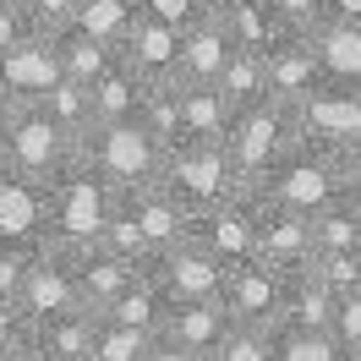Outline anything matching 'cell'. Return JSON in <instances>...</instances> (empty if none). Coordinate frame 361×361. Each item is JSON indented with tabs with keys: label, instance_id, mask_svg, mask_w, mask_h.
<instances>
[{
	"label": "cell",
	"instance_id": "cb8c5ba5",
	"mask_svg": "<svg viewBox=\"0 0 361 361\" xmlns=\"http://www.w3.org/2000/svg\"><path fill=\"white\" fill-rule=\"evenodd\" d=\"M176 104H180V142H225L230 132V104L225 93L214 88H186V82H176Z\"/></svg>",
	"mask_w": 361,
	"mask_h": 361
},
{
	"label": "cell",
	"instance_id": "8992f818",
	"mask_svg": "<svg viewBox=\"0 0 361 361\" xmlns=\"http://www.w3.org/2000/svg\"><path fill=\"white\" fill-rule=\"evenodd\" d=\"M186 235L203 252H214L225 269L252 263V257H257V186H241V192H230L225 203L192 214Z\"/></svg>",
	"mask_w": 361,
	"mask_h": 361
},
{
	"label": "cell",
	"instance_id": "d6a6232c",
	"mask_svg": "<svg viewBox=\"0 0 361 361\" xmlns=\"http://www.w3.org/2000/svg\"><path fill=\"white\" fill-rule=\"evenodd\" d=\"M137 17V0H77V27H88L93 39L121 49V33L132 27Z\"/></svg>",
	"mask_w": 361,
	"mask_h": 361
},
{
	"label": "cell",
	"instance_id": "1f68e13d",
	"mask_svg": "<svg viewBox=\"0 0 361 361\" xmlns=\"http://www.w3.org/2000/svg\"><path fill=\"white\" fill-rule=\"evenodd\" d=\"M137 126H142V132L159 142V154L180 148V104H176V82H159V88H148L142 110H137Z\"/></svg>",
	"mask_w": 361,
	"mask_h": 361
},
{
	"label": "cell",
	"instance_id": "f546056e",
	"mask_svg": "<svg viewBox=\"0 0 361 361\" xmlns=\"http://www.w3.org/2000/svg\"><path fill=\"white\" fill-rule=\"evenodd\" d=\"M33 345L39 350H55V356H71V361H88V345H93V317L88 312H61V317H44L33 323Z\"/></svg>",
	"mask_w": 361,
	"mask_h": 361
},
{
	"label": "cell",
	"instance_id": "4316f807",
	"mask_svg": "<svg viewBox=\"0 0 361 361\" xmlns=\"http://www.w3.org/2000/svg\"><path fill=\"white\" fill-rule=\"evenodd\" d=\"M0 235H44V186L39 180H0Z\"/></svg>",
	"mask_w": 361,
	"mask_h": 361
},
{
	"label": "cell",
	"instance_id": "7dc6e473",
	"mask_svg": "<svg viewBox=\"0 0 361 361\" xmlns=\"http://www.w3.org/2000/svg\"><path fill=\"white\" fill-rule=\"evenodd\" d=\"M323 23H361V0H323Z\"/></svg>",
	"mask_w": 361,
	"mask_h": 361
},
{
	"label": "cell",
	"instance_id": "ffe728a7",
	"mask_svg": "<svg viewBox=\"0 0 361 361\" xmlns=\"http://www.w3.org/2000/svg\"><path fill=\"white\" fill-rule=\"evenodd\" d=\"M307 33H312L323 82H350V88H361V23H312Z\"/></svg>",
	"mask_w": 361,
	"mask_h": 361
},
{
	"label": "cell",
	"instance_id": "603a6c76",
	"mask_svg": "<svg viewBox=\"0 0 361 361\" xmlns=\"http://www.w3.org/2000/svg\"><path fill=\"white\" fill-rule=\"evenodd\" d=\"M164 312H170V295H164V285H159L154 274L142 269L99 317H110L121 329H137V334H159V329H164Z\"/></svg>",
	"mask_w": 361,
	"mask_h": 361
},
{
	"label": "cell",
	"instance_id": "7402d4cb",
	"mask_svg": "<svg viewBox=\"0 0 361 361\" xmlns=\"http://www.w3.org/2000/svg\"><path fill=\"white\" fill-rule=\"evenodd\" d=\"M334 301L339 295L317 279L312 269L285 274V295H279V323H295V329H329L334 323ZM274 323V329H279Z\"/></svg>",
	"mask_w": 361,
	"mask_h": 361
},
{
	"label": "cell",
	"instance_id": "60d3db41",
	"mask_svg": "<svg viewBox=\"0 0 361 361\" xmlns=\"http://www.w3.org/2000/svg\"><path fill=\"white\" fill-rule=\"evenodd\" d=\"M23 6L39 33H61V27L77 23V0H23Z\"/></svg>",
	"mask_w": 361,
	"mask_h": 361
},
{
	"label": "cell",
	"instance_id": "9a60e30c",
	"mask_svg": "<svg viewBox=\"0 0 361 361\" xmlns=\"http://www.w3.org/2000/svg\"><path fill=\"white\" fill-rule=\"evenodd\" d=\"M121 208L132 214L137 235H142V252H148V263H154L159 252H170L186 241V225H192V214L164 192V186H137V192H121Z\"/></svg>",
	"mask_w": 361,
	"mask_h": 361
},
{
	"label": "cell",
	"instance_id": "e0dca14e",
	"mask_svg": "<svg viewBox=\"0 0 361 361\" xmlns=\"http://www.w3.org/2000/svg\"><path fill=\"white\" fill-rule=\"evenodd\" d=\"M71 269H77V307H82L88 317H99L115 295L142 274L137 263H126V257H115V252H104V247L71 252Z\"/></svg>",
	"mask_w": 361,
	"mask_h": 361
},
{
	"label": "cell",
	"instance_id": "b9f144b4",
	"mask_svg": "<svg viewBox=\"0 0 361 361\" xmlns=\"http://www.w3.org/2000/svg\"><path fill=\"white\" fill-rule=\"evenodd\" d=\"M27 33H39L33 17H27V6H23V0H0V49L23 44Z\"/></svg>",
	"mask_w": 361,
	"mask_h": 361
},
{
	"label": "cell",
	"instance_id": "ac0fdd59",
	"mask_svg": "<svg viewBox=\"0 0 361 361\" xmlns=\"http://www.w3.org/2000/svg\"><path fill=\"white\" fill-rule=\"evenodd\" d=\"M225 61H230V39H225V27H219V11H208V17H197L192 27H180L176 82H186V88H208Z\"/></svg>",
	"mask_w": 361,
	"mask_h": 361
},
{
	"label": "cell",
	"instance_id": "816d5d0a",
	"mask_svg": "<svg viewBox=\"0 0 361 361\" xmlns=\"http://www.w3.org/2000/svg\"><path fill=\"white\" fill-rule=\"evenodd\" d=\"M345 203H350V214H356V230H361V186H350V192H345Z\"/></svg>",
	"mask_w": 361,
	"mask_h": 361
},
{
	"label": "cell",
	"instance_id": "681fc988",
	"mask_svg": "<svg viewBox=\"0 0 361 361\" xmlns=\"http://www.w3.org/2000/svg\"><path fill=\"white\" fill-rule=\"evenodd\" d=\"M27 361H71V356H55V350H39V345L27 339Z\"/></svg>",
	"mask_w": 361,
	"mask_h": 361
},
{
	"label": "cell",
	"instance_id": "2e32d148",
	"mask_svg": "<svg viewBox=\"0 0 361 361\" xmlns=\"http://www.w3.org/2000/svg\"><path fill=\"white\" fill-rule=\"evenodd\" d=\"M176 49H180V27H164L154 17L137 11L132 27L121 33V61L142 77V82H176Z\"/></svg>",
	"mask_w": 361,
	"mask_h": 361
},
{
	"label": "cell",
	"instance_id": "52a82bcc",
	"mask_svg": "<svg viewBox=\"0 0 361 361\" xmlns=\"http://www.w3.org/2000/svg\"><path fill=\"white\" fill-rule=\"evenodd\" d=\"M6 148H11L17 176L39 180V186H44L49 176H61L71 159H77V142H71L39 104H17V110H11V121H6Z\"/></svg>",
	"mask_w": 361,
	"mask_h": 361
},
{
	"label": "cell",
	"instance_id": "d590c367",
	"mask_svg": "<svg viewBox=\"0 0 361 361\" xmlns=\"http://www.w3.org/2000/svg\"><path fill=\"white\" fill-rule=\"evenodd\" d=\"M39 247H44V235H0V295L17 301L27 269H33V257H39Z\"/></svg>",
	"mask_w": 361,
	"mask_h": 361
},
{
	"label": "cell",
	"instance_id": "3957f363",
	"mask_svg": "<svg viewBox=\"0 0 361 361\" xmlns=\"http://www.w3.org/2000/svg\"><path fill=\"white\" fill-rule=\"evenodd\" d=\"M257 192L279 208H295V214H307L312 219L317 208H329L345 197V170H339V154L334 148H317V142H301L295 137V148L279 164H274L269 176L257 180Z\"/></svg>",
	"mask_w": 361,
	"mask_h": 361
},
{
	"label": "cell",
	"instance_id": "83f0119b",
	"mask_svg": "<svg viewBox=\"0 0 361 361\" xmlns=\"http://www.w3.org/2000/svg\"><path fill=\"white\" fill-rule=\"evenodd\" d=\"M214 88L225 93V104H230V110H241V104H257V99H269L263 55H252V49H230V61L219 66Z\"/></svg>",
	"mask_w": 361,
	"mask_h": 361
},
{
	"label": "cell",
	"instance_id": "f5cc1de1",
	"mask_svg": "<svg viewBox=\"0 0 361 361\" xmlns=\"http://www.w3.org/2000/svg\"><path fill=\"white\" fill-rule=\"evenodd\" d=\"M0 361H27V345H11V350H0Z\"/></svg>",
	"mask_w": 361,
	"mask_h": 361
},
{
	"label": "cell",
	"instance_id": "30bf717a",
	"mask_svg": "<svg viewBox=\"0 0 361 361\" xmlns=\"http://www.w3.org/2000/svg\"><path fill=\"white\" fill-rule=\"evenodd\" d=\"M263 77H269V99L279 104H301L312 88H323V66L307 27H285L269 49H263Z\"/></svg>",
	"mask_w": 361,
	"mask_h": 361
},
{
	"label": "cell",
	"instance_id": "8d00e7d4",
	"mask_svg": "<svg viewBox=\"0 0 361 361\" xmlns=\"http://www.w3.org/2000/svg\"><path fill=\"white\" fill-rule=\"evenodd\" d=\"M307 269L329 285L334 295L345 290H361V247H339V252H312V263Z\"/></svg>",
	"mask_w": 361,
	"mask_h": 361
},
{
	"label": "cell",
	"instance_id": "f907efd6",
	"mask_svg": "<svg viewBox=\"0 0 361 361\" xmlns=\"http://www.w3.org/2000/svg\"><path fill=\"white\" fill-rule=\"evenodd\" d=\"M11 110H17V104H11V93L0 88V137H6V121H11Z\"/></svg>",
	"mask_w": 361,
	"mask_h": 361
},
{
	"label": "cell",
	"instance_id": "db71d44e",
	"mask_svg": "<svg viewBox=\"0 0 361 361\" xmlns=\"http://www.w3.org/2000/svg\"><path fill=\"white\" fill-rule=\"evenodd\" d=\"M345 361H361V345H356V350H345Z\"/></svg>",
	"mask_w": 361,
	"mask_h": 361
},
{
	"label": "cell",
	"instance_id": "f6af8a7d",
	"mask_svg": "<svg viewBox=\"0 0 361 361\" xmlns=\"http://www.w3.org/2000/svg\"><path fill=\"white\" fill-rule=\"evenodd\" d=\"M142 361H203L197 350H186V345H176V339H164V334H154V345H148V356Z\"/></svg>",
	"mask_w": 361,
	"mask_h": 361
},
{
	"label": "cell",
	"instance_id": "c3c4849f",
	"mask_svg": "<svg viewBox=\"0 0 361 361\" xmlns=\"http://www.w3.org/2000/svg\"><path fill=\"white\" fill-rule=\"evenodd\" d=\"M17 176V164H11V148H6V137H0V180Z\"/></svg>",
	"mask_w": 361,
	"mask_h": 361
},
{
	"label": "cell",
	"instance_id": "d4e9b609",
	"mask_svg": "<svg viewBox=\"0 0 361 361\" xmlns=\"http://www.w3.org/2000/svg\"><path fill=\"white\" fill-rule=\"evenodd\" d=\"M49 44H55V61H61V77H71V82H82L88 88L99 71H110L115 61H121V49L104 44V39H93L88 27H61V33H49Z\"/></svg>",
	"mask_w": 361,
	"mask_h": 361
},
{
	"label": "cell",
	"instance_id": "44dd1931",
	"mask_svg": "<svg viewBox=\"0 0 361 361\" xmlns=\"http://www.w3.org/2000/svg\"><path fill=\"white\" fill-rule=\"evenodd\" d=\"M148 88H154V82H142V77H137L126 61H115L110 71H99V77L88 82L93 126H99V121H137V110H142Z\"/></svg>",
	"mask_w": 361,
	"mask_h": 361
},
{
	"label": "cell",
	"instance_id": "9c48e42d",
	"mask_svg": "<svg viewBox=\"0 0 361 361\" xmlns=\"http://www.w3.org/2000/svg\"><path fill=\"white\" fill-rule=\"evenodd\" d=\"M17 307L27 312V323H44V317L61 312H82L77 307V269H71V252H61L55 241L39 247L33 269H27L23 290H17Z\"/></svg>",
	"mask_w": 361,
	"mask_h": 361
},
{
	"label": "cell",
	"instance_id": "74e56055",
	"mask_svg": "<svg viewBox=\"0 0 361 361\" xmlns=\"http://www.w3.org/2000/svg\"><path fill=\"white\" fill-rule=\"evenodd\" d=\"M274 329H252V323H230L214 361H274Z\"/></svg>",
	"mask_w": 361,
	"mask_h": 361
},
{
	"label": "cell",
	"instance_id": "e575fe53",
	"mask_svg": "<svg viewBox=\"0 0 361 361\" xmlns=\"http://www.w3.org/2000/svg\"><path fill=\"white\" fill-rule=\"evenodd\" d=\"M339 247H361L356 214H350V203H345V197L312 214V252H339Z\"/></svg>",
	"mask_w": 361,
	"mask_h": 361
},
{
	"label": "cell",
	"instance_id": "836d02e7",
	"mask_svg": "<svg viewBox=\"0 0 361 361\" xmlns=\"http://www.w3.org/2000/svg\"><path fill=\"white\" fill-rule=\"evenodd\" d=\"M148 345H154V334H137V329H121V323H110V317H93L88 361H142Z\"/></svg>",
	"mask_w": 361,
	"mask_h": 361
},
{
	"label": "cell",
	"instance_id": "4dcf8cb0",
	"mask_svg": "<svg viewBox=\"0 0 361 361\" xmlns=\"http://www.w3.org/2000/svg\"><path fill=\"white\" fill-rule=\"evenodd\" d=\"M274 361H345L339 339L329 329H295V323H279L274 329Z\"/></svg>",
	"mask_w": 361,
	"mask_h": 361
},
{
	"label": "cell",
	"instance_id": "f1b7e54d",
	"mask_svg": "<svg viewBox=\"0 0 361 361\" xmlns=\"http://www.w3.org/2000/svg\"><path fill=\"white\" fill-rule=\"evenodd\" d=\"M39 110H44L49 121H55V126H61L71 142H77V148H82V137L93 132V104H88V88H82V82H71V77H61V82H55V88L39 99Z\"/></svg>",
	"mask_w": 361,
	"mask_h": 361
},
{
	"label": "cell",
	"instance_id": "7a4b0ae2",
	"mask_svg": "<svg viewBox=\"0 0 361 361\" xmlns=\"http://www.w3.org/2000/svg\"><path fill=\"white\" fill-rule=\"evenodd\" d=\"M77 154H82V164L110 186L115 197H121V192H137V186H154L159 164H164L159 142L142 132L137 121H99V126L82 137Z\"/></svg>",
	"mask_w": 361,
	"mask_h": 361
},
{
	"label": "cell",
	"instance_id": "484cf974",
	"mask_svg": "<svg viewBox=\"0 0 361 361\" xmlns=\"http://www.w3.org/2000/svg\"><path fill=\"white\" fill-rule=\"evenodd\" d=\"M214 11H219V27H225L230 49H252V55H263V49L285 33L279 17L269 11V0H219Z\"/></svg>",
	"mask_w": 361,
	"mask_h": 361
},
{
	"label": "cell",
	"instance_id": "ee69618b",
	"mask_svg": "<svg viewBox=\"0 0 361 361\" xmlns=\"http://www.w3.org/2000/svg\"><path fill=\"white\" fill-rule=\"evenodd\" d=\"M269 11L279 17V27H312V23H323V0H269Z\"/></svg>",
	"mask_w": 361,
	"mask_h": 361
},
{
	"label": "cell",
	"instance_id": "5bb4252c",
	"mask_svg": "<svg viewBox=\"0 0 361 361\" xmlns=\"http://www.w3.org/2000/svg\"><path fill=\"white\" fill-rule=\"evenodd\" d=\"M55 82H61V61L49 33H27L23 44L0 49V88L11 93V104H39Z\"/></svg>",
	"mask_w": 361,
	"mask_h": 361
},
{
	"label": "cell",
	"instance_id": "8fae6325",
	"mask_svg": "<svg viewBox=\"0 0 361 361\" xmlns=\"http://www.w3.org/2000/svg\"><path fill=\"white\" fill-rule=\"evenodd\" d=\"M148 274L164 285V295H170V301H214V295L225 290V274H230V269L214 257V252H203L192 235H186L180 247L159 252L154 263H148Z\"/></svg>",
	"mask_w": 361,
	"mask_h": 361
},
{
	"label": "cell",
	"instance_id": "bcb514c9",
	"mask_svg": "<svg viewBox=\"0 0 361 361\" xmlns=\"http://www.w3.org/2000/svg\"><path fill=\"white\" fill-rule=\"evenodd\" d=\"M339 170H345V192L361 186V137L350 142V148H339Z\"/></svg>",
	"mask_w": 361,
	"mask_h": 361
},
{
	"label": "cell",
	"instance_id": "7c38bea8",
	"mask_svg": "<svg viewBox=\"0 0 361 361\" xmlns=\"http://www.w3.org/2000/svg\"><path fill=\"white\" fill-rule=\"evenodd\" d=\"M279 295H285V274L252 257V263H235V269L225 274V290H219V301H225L230 323L274 329V323H279Z\"/></svg>",
	"mask_w": 361,
	"mask_h": 361
},
{
	"label": "cell",
	"instance_id": "6da1fadb",
	"mask_svg": "<svg viewBox=\"0 0 361 361\" xmlns=\"http://www.w3.org/2000/svg\"><path fill=\"white\" fill-rule=\"evenodd\" d=\"M110 208H115V192L77 154L61 176L44 180V241H55L61 252L99 247V230L110 219Z\"/></svg>",
	"mask_w": 361,
	"mask_h": 361
},
{
	"label": "cell",
	"instance_id": "ab89813d",
	"mask_svg": "<svg viewBox=\"0 0 361 361\" xmlns=\"http://www.w3.org/2000/svg\"><path fill=\"white\" fill-rule=\"evenodd\" d=\"M329 334L339 339V350H356V345H361V290H345L334 301V323H329Z\"/></svg>",
	"mask_w": 361,
	"mask_h": 361
},
{
	"label": "cell",
	"instance_id": "ba28073f",
	"mask_svg": "<svg viewBox=\"0 0 361 361\" xmlns=\"http://www.w3.org/2000/svg\"><path fill=\"white\" fill-rule=\"evenodd\" d=\"M295 115V137L301 142H317V148H350L361 137V88L350 82H323L312 88L301 104H290Z\"/></svg>",
	"mask_w": 361,
	"mask_h": 361
},
{
	"label": "cell",
	"instance_id": "5b68a950",
	"mask_svg": "<svg viewBox=\"0 0 361 361\" xmlns=\"http://www.w3.org/2000/svg\"><path fill=\"white\" fill-rule=\"evenodd\" d=\"M159 186L176 197L186 214H203V208L225 203L230 192H241V176L230 164L225 142H180L164 154L159 164Z\"/></svg>",
	"mask_w": 361,
	"mask_h": 361
},
{
	"label": "cell",
	"instance_id": "4fadbf2b",
	"mask_svg": "<svg viewBox=\"0 0 361 361\" xmlns=\"http://www.w3.org/2000/svg\"><path fill=\"white\" fill-rule=\"evenodd\" d=\"M257 263H269L279 274H295L312 263V219L269 203L263 192H257Z\"/></svg>",
	"mask_w": 361,
	"mask_h": 361
},
{
	"label": "cell",
	"instance_id": "9f6ffc18",
	"mask_svg": "<svg viewBox=\"0 0 361 361\" xmlns=\"http://www.w3.org/2000/svg\"><path fill=\"white\" fill-rule=\"evenodd\" d=\"M214 6H219V0H214Z\"/></svg>",
	"mask_w": 361,
	"mask_h": 361
},
{
	"label": "cell",
	"instance_id": "7bdbcfd3",
	"mask_svg": "<svg viewBox=\"0 0 361 361\" xmlns=\"http://www.w3.org/2000/svg\"><path fill=\"white\" fill-rule=\"evenodd\" d=\"M27 334H33V323H27V312L11 301V295H0V350H11V345H27Z\"/></svg>",
	"mask_w": 361,
	"mask_h": 361
},
{
	"label": "cell",
	"instance_id": "d6986e66",
	"mask_svg": "<svg viewBox=\"0 0 361 361\" xmlns=\"http://www.w3.org/2000/svg\"><path fill=\"white\" fill-rule=\"evenodd\" d=\"M225 329H230V312H225V301L214 295V301H170L159 334L186 345V350H197V356H214L219 339H225Z\"/></svg>",
	"mask_w": 361,
	"mask_h": 361
},
{
	"label": "cell",
	"instance_id": "11a10c76",
	"mask_svg": "<svg viewBox=\"0 0 361 361\" xmlns=\"http://www.w3.org/2000/svg\"><path fill=\"white\" fill-rule=\"evenodd\" d=\"M203 361H214V356H203Z\"/></svg>",
	"mask_w": 361,
	"mask_h": 361
},
{
	"label": "cell",
	"instance_id": "f35d334b",
	"mask_svg": "<svg viewBox=\"0 0 361 361\" xmlns=\"http://www.w3.org/2000/svg\"><path fill=\"white\" fill-rule=\"evenodd\" d=\"M137 11L154 17V23H164V27H192L197 17L214 11V0H137Z\"/></svg>",
	"mask_w": 361,
	"mask_h": 361
},
{
	"label": "cell",
	"instance_id": "277c9868",
	"mask_svg": "<svg viewBox=\"0 0 361 361\" xmlns=\"http://www.w3.org/2000/svg\"><path fill=\"white\" fill-rule=\"evenodd\" d=\"M295 148V115L290 104L279 99H257V104H241L230 115V132H225V154L235 164L241 186H257L279 159Z\"/></svg>",
	"mask_w": 361,
	"mask_h": 361
}]
</instances>
